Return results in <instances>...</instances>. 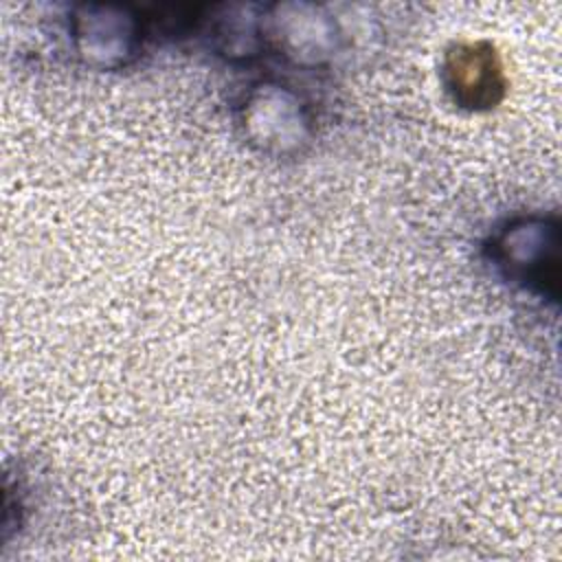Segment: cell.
<instances>
[{
	"mask_svg": "<svg viewBox=\"0 0 562 562\" xmlns=\"http://www.w3.org/2000/svg\"><path fill=\"white\" fill-rule=\"evenodd\" d=\"M454 101L470 110L494 108L505 92V75L496 50L485 42L457 44L446 59Z\"/></svg>",
	"mask_w": 562,
	"mask_h": 562,
	"instance_id": "6da1fadb",
	"label": "cell"
}]
</instances>
